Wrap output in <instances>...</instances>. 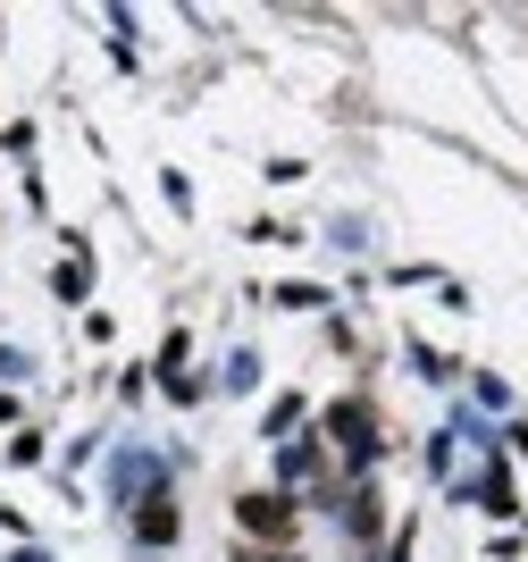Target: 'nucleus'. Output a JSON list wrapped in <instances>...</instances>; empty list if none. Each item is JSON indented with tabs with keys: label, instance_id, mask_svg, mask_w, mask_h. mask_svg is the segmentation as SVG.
I'll return each mask as SVG.
<instances>
[{
	"label": "nucleus",
	"instance_id": "nucleus-8",
	"mask_svg": "<svg viewBox=\"0 0 528 562\" xmlns=\"http://www.w3.org/2000/svg\"><path fill=\"white\" fill-rule=\"evenodd\" d=\"M252 378H260V361H252V352H227V386H235V395H244Z\"/></svg>",
	"mask_w": 528,
	"mask_h": 562
},
{
	"label": "nucleus",
	"instance_id": "nucleus-10",
	"mask_svg": "<svg viewBox=\"0 0 528 562\" xmlns=\"http://www.w3.org/2000/svg\"><path fill=\"white\" fill-rule=\"evenodd\" d=\"M302 420V395H285V403H269V437H285V428Z\"/></svg>",
	"mask_w": 528,
	"mask_h": 562
},
{
	"label": "nucleus",
	"instance_id": "nucleus-1",
	"mask_svg": "<svg viewBox=\"0 0 528 562\" xmlns=\"http://www.w3.org/2000/svg\"><path fill=\"white\" fill-rule=\"evenodd\" d=\"M378 446H386V437H378V412H369V395L327 403V453H336L345 470H369V462H378Z\"/></svg>",
	"mask_w": 528,
	"mask_h": 562
},
{
	"label": "nucleus",
	"instance_id": "nucleus-4",
	"mask_svg": "<svg viewBox=\"0 0 528 562\" xmlns=\"http://www.w3.org/2000/svg\"><path fill=\"white\" fill-rule=\"evenodd\" d=\"M177 529H184V520H177V495H143V504H135V538L143 546H177Z\"/></svg>",
	"mask_w": 528,
	"mask_h": 562
},
{
	"label": "nucleus",
	"instance_id": "nucleus-7",
	"mask_svg": "<svg viewBox=\"0 0 528 562\" xmlns=\"http://www.w3.org/2000/svg\"><path fill=\"white\" fill-rule=\"evenodd\" d=\"M269 303H277V311H319V303H327V294H319V285H277Z\"/></svg>",
	"mask_w": 528,
	"mask_h": 562
},
{
	"label": "nucleus",
	"instance_id": "nucleus-5",
	"mask_svg": "<svg viewBox=\"0 0 528 562\" xmlns=\"http://www.w3.org/2000/svg\"><path fill=\"white\" fill-rule=\"evenodd\" d=\"M336 520H345L352 546H369V538H378V487H345V495H336Z\"/></svg>",
	"mask_w": 528,
	"mask_h": 562
},
{
	"label": "nucleus",
	"instance_id": "nucleus-11",
	"mask_svg": "<svg viewBox=\"0 0 528 562\" xmlns=\"http://www.w3.org/2000/svg\"><path fill=\"white\" fill-rule=\"evenodd\" d=\"M0 378H25V352H9V345H0Z\"/></svg>",
	"mask_w": 528,
	"mask_h": 562
},
{
	"label": "nucleus",
	"instance_id": "nucleus-3",
	"mask_svg": "<svg viewBox=\"0 0 528 562\" xmlns=\"http://www.w3.org/2000/svg\"><path fill=\"white\" fill-rule=\"evenodd\" d=\"M327 479H336V453L327 446H285L277 453V487L285 495H327Z\"/></svg>",
	"mask_w": 528,
	"mask_h": 562
},
{
	"label": "nucleus",
	"instance_id": "nucleus-13",
	"mask_svg": "<svg viewBox=\"0 0 528 562\" xmlns=\"http://www.w3.org/2000/svg\"><path fill=\"white\" fill-rule=\"evenodd\" d=\"M18 562H50V554H43V546H25V554H18Z\"/></svg>",
	"mask_w": 528,
	"mask_h": 562
},
{
	"label": "nucleus",
	"instance_id": "nucleus-2",
	"mask_svg": "<svg viewBox=\"0 0 528 562\" xmlns=\"http://www.w3.org/2000/svg\"><path fill=\"white\" fill-rule=\"evenodd\" d=\"M235 529H244V538H260V546H294L302 504H294L285 487H260V495H244V504H235Z\"/></svg>",
	"mask_w": 528,
	"mask_h": 562
},
{
	"label": "nucleus",
	"instance_id": "nucleus-9",
	"mask_svg": "<svg viewBox=\"0 0 528 562\" xmlns=\"http://www.w3.org/2000/svg\"><path fill=\"white\" fill-rule=\"evenodd\" d=\"M50 285H59L68 303H85V285H92V278H85V260H68V269H59V278H50Z\"/></svg>",
	"mask_w": 528,
	"mask_h": 562
},
{
	"label": "nucleus",
	"instance_id": "nucleus-6",
	"mask_svg": "<svg viewBox=\"0 0 528 562\" xmlns=\"http://www.w3.org/2000/svg\"><path fill=\"white\" fill-rule=\"evenodd\" d=\"M412 370H419V378H428V386H445V378H453V361H445V352H437V345H412Z\"/></svg>",
	"mask_w": 528,
	"mask_h": 562
},
{
	"label": "nucleus",
	"instance_id": "nucleus-14",
	"mask_svg": "<svg viewBox=\"0 0 528 562\" xmlns=\"http://www.w3.org/2000/svg\"><path fill=\"white\" fill-rule=\"evenodd\" d=\"M512 446H520V453H528V428H512Z\"/></svg>",
	"mask_w": 528,
	"mask_h": 562
},
{
	"label": "nucleus",
	"instance_id": "nucleus-12",
	"mask_svg": "<svg viewBox=\"0 0 528 562\" xmlns=\"http://www.w3.org/2000/svg\"><path fill=\"white\" fill-rule=\"evenodd\" d=\"M235 562H302V554H252V546H244V554H235Z\"/></svg>",
	"mask_w": 528,
	"mask_h": 562
}]
</instances>
